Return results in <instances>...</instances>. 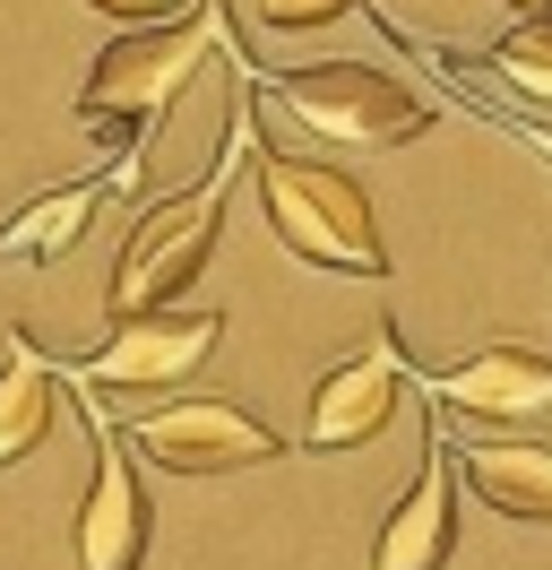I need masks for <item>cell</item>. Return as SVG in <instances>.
<instances>
[{"label": "cell", "instance_id": "cell-1", "mask_svg": "<svg viewBox=\"0 0 552 570\" xmlns=\"http://www.w3.org/2000/svg\"><path fill=\"white\" fill-rule=\"evenodd\" d=\"M207 52H216V18H190V9H181V18L130 27L121 43L96 52V70H87V87H78V121L103 130L112 147L147 156L156 121L181 105V87L207 70Z\"/></svg>", "mask_w": 552, "mask_h": 570}, {"label": "cell", "instance_id": "cell-14", "mask_svg": "<svg viewBox=\"0 0 552 570\" xmlns=\"http://www.w3.org/2000/svg\"><path fill=\"white\" fill-rule=\"evenodd\" d=\"M492 70L510 78L518 96H535V105H552V9H535V18H518L510 36L492 43Z\"/></svg>", "mask_w": 552, "mask_h": 570}, {"label": "cell", "instance_id": "cell-5", "mask_svg": "<svg viewBox=\"0 0 552 570\" xmlns=\"http://www.w3.org/2000/svg\"><path fill=\"white\" fill-rule=\"evenodd\" d=\"M121 432H130V450H138L147 466L190 475V484L285 459V441H276V432L259 424L250 406H234V397H172V406H147V415H130Z\"/></svg>", "mask_w": 552, "mask_h": 570}, {"label": "cell", "instance_id": "cell-4", "mask_svg": "<svg viewBox=\"0 0 552 570\" xmlns=\"http://www.w3.org/2000/svg\"><path fill=\"white\" fill-rule=\"evenodd\" d=\"M276 105L303 130L345 147H406L432 130V96H414L406 78L372 70V61H310V70H276Z\"/></svg>", "mask_w": 552, "mask_h": 570}, {"label": "cell", "instance_id": "cell-2", "mask_svg": "<svg viewBox=\"0 0 552 570\" xmlns=\"http://www.w3.org/2000/svg\"><path fill=\"white\" fill-rule=\"evenodd\" d=\"M250 174H259V208H268L276 243L294 259L328 268V277H388V243H379V216L354 174L276 156V147H250Z\"/></svg>", "mask_w": 552, "mask_h": 570}, {"label": "cell", "instance_id": "cell-16", "mask_svg": "<svg viewBox=\"0 0 552 570\" xmlns=\"http://www.w3.org/2000/svg\"><path fill=\"white\" fill-rule=\"evenodd\" d=\"M87 9H103V18H130V27H147V18H181V0H87Z\"/></svg>", "mask_w": 552, "mask_h": 570}, {"label": "cell", "instance_id": "cell-6", "mask_svg": "<svg viewBox=\"0 0 552 570\" xmlns=\"http://www.w3.org/2000/svg\"><path fill=\"white\" fill-rule=\"evenodd\" d=\"M216 337H225L216 312H172V303H156V312L112 321V337L78 363V381H103V390H165V381H190V372L216 355Z\"/></svg>", "mask_w": 552, "mask_h": 570}, {"label": "cell", "instance_id": "cell-17", "mask_svg": "<svg viewBox=\"0 0 552 570\" xmlns=\"http://www.w3.org/2000/svg\"><path fill=\"white\" fill-rule=\"evenodd\" d=\"M510 9H518V18H535V9H552V0H510Z\"/></svg>", "mask_w": 552, "mask_h": 570}, {"label": "cell", "instance_id": "cell-12", "mask_svg": "<svg viewBox=\"0 0 552 570\" xmlns=\"http://www.w3.org/2000/svg\"><path fill=\"white\" fill-rule=\"evenodd\" d=\"M457 475H466L501 519L552 528V450H544V441H466Z\"/></svg>", "mask_w": 552, "mask_h": 570}, {"label": "cell", "instance_id": "cell-13", "mask_svg": "<svg viewBox=\"0 0 552 570\" xmlns=\"http://www.w3.org/2000/svg\"><path fill=\"white\" fill-rule=\"evenodd\" d=\"M52 397H61V372L43 363L27 328L9 337V363H0V466H18L43 450V432H52Z\"/></svg>", "mask_w": 552, "mask_h": 570}, {"label": "cell", "instance_id": "cell-15", "mask_svg": "<svg viewBox=\"0 0 552 570\" xmlns=\"http://www.w3.org/2000/svg\"><path fill=\"white\" fill-rule=\"evenodd\" d=\"M354 0H259V27H276V36H303V27H328V18H345Z\"/></svg>", "mask_w": 552, "mask_h": 570}, {"label": "cell", "instance_id": "cell-11", "mask_svg": "<svg viewBox=\"0 0 552 570\" xmlns=\"http://www.w3.org/2000/svg\"><path fill=\"white\" fill-rule=\"evenodd\" d=\"M130 174H138V165H121V174H87V181H61V190L27 199V208L0 225V259H34V268H43V259H61V250L96 225V208H103V199H112Z\"/></svg>", "mask_w": 552, "mask_h": 570}, {"label": "cell", "instance_id": "cell-7", "mask_svg": "<svg viewBox=\"0 0 552 570\" xmlns=\"http://www.w3.org/2000/svg\"><path fill=\"white\" fill-rule=\"evenodd\" d=\"M87 432H96V484L78 510V570H138L147 562V493L130 475V432L103 406H87Z\"/></svg>", "mask_w": 552, "mask_h": 570}, {"label": "cell", "instance_id": "cell-8", "mask_svg": "<svg viewBox=\"0 0 552 570\" xmlns=\"http://www.w3.org/2000/svg\"><path fill=\"white\" fill-rule=\"evenodd\" d=\"M397 390H406V346L379 328L372 346L354 363H337L319 390H310V424H303V450H363V441H379V424L397 415Z\"/></svg>", "mask_w": 552, "mask_h": 570}, {"label": "cell", "instance_id": "cell-9", "mask_svg": "<svg viewBox=\"0 0 552 570\" xmlns=\"http://www.w3.org/2000/svg\"><path fill=\"white\" fill-rule=\"evenodd\" d=\"M423 381L466 424H535V415H552V355H535L526 337H501V346L448 363V372H423Z\"/></svg>", "mask_w": 552, "mask_h": 570}, {"label": "cell", "instance_id": "cell-3", "mask_svg": "<svg viewBox=\"0 0 552 570\" xmlns=\"http://www.w3.org/2000/svg\"><path fill=\"white\" fill-rule=\"evenodd\" d=\"M241 156H250V105H234V147L216 156V174L190 181V190H172V199H156V208L130 225V243H121V259H112V285H103L112 321L172 303V294L207 268L216 225H225V190H234V165H241Z\"/></svg>", "mask_w": 552, "mask_h": 570}, {"label": "cell", "instance_id": "cell-10", "mask_svg": "<svg viewBox=\"0 0 552 570\" xmlns=\"http://www.w3.org/2000/svg\"><path fill=\"white\" fill-rule=\"evenodd\" d=\"M448 553H457V493H448V406H441L406 501L379 519L372 570H448Z\"/></svg>", "mask_w": 552, "mask_h": 570}]
</instances>
